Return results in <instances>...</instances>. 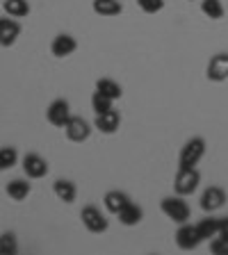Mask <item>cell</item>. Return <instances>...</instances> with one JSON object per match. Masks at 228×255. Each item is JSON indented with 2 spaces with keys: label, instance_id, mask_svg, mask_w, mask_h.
Here are the masks:
<instances>
[{
  "label": "cell",
  "instance_id": "5b68a950",
  "mask_svg": "<svg viewBox=\"0 0 228 255\" xmlns=\"http://www.w3.org/2000/svg\"><path fill=\"white\" fill-rule=\"evenodd\" d=\"M201 242L203 239L197 230V223H190V221L178 223V230H176V244H178V249L194 251V249H199Z\"/></svg>",
  "mask_w": 228,
  "mask_h": 255
},
{
  "label": "cell",
  "instance_id": "484cf974",
  "mask_svg": "<svg viewBox=\"0 0 228 255\" xmlns=\"http://www.w3.org/2000/svg\"><path fill=\"white\" fill-rule=\"evenodd\" d=\"M137 5L144 14H158L165 9V0H137Z\"/></svg>",
  "mask_w": 228,
  "mask_h": 255
},
{
  "label": "cell",
  "instance_id": "cb8c5ba5",
  "mask_svg": "<svg viewBox=\"0 0 228 255\" xmlns=\"http://www.w3.org/2000/svg\"><path fill=\"white\" fill-rule=\"evenodd\" d=\"M112 98H107L105 94H101V91H94V96H91V110H94V114H101V112H107L112 110Z\"/></svg>",
  "mask_w": 228,
  "mask_h": 255
},
{
  "label": "cell",
  "instance_id": "ffe728a7",
  "mask_svg": "<svg viewBox=\"0 0 228 255\" xmlns=\"http://www.w3.org/2000/svg\"><path fill=\"white\" fill-rule=\"evenodd\" d=\"M197 230H199V235H201V239L203 242H210V239H215L219 235V219H215V217H206V219H201V221L197 223Z\"/></svg>",
  "mask_w": 228,
  "mask_h": 255
},
{
  "label": "cell",
  "instance_id": "52a82bcc",
  "mask_svg": "<svg viewBox=\"0 0 228 255\" xmlns=\"http://www.w3.org/2000/svg\"><path fill=\"white\" fill-rule=\"evenodd\" d=\"M46 119L50 126L55 128H64L66 126V121L71 119V105L66 98H55L50 105H48L46 110Z\"/></svg>",
  "mask_w": 228,
  "mask_h": 255
},
{
  "label": "cell",
  "instance_id": "7a4b0ae2",
  "mask_svg": "<svg viewBox=\"0 0 228 255\" xmlns=\"http://www.w3.org/2000/svg\"><path fill=\"white\" fill-rule=\"evenodd\" d=\"M199 182H201V173L197 166H190V169L178 166V173L174 178V191L178 196H192L199 189Z\"/></svg>",
  "mask_w": 228,
  "mask_h": 255
},
{
  "label": "cell",
  "instance_id": "8992f818",
  "mask_svg": "<svg viewBox=\"0 0 228 255\" xmlns=\"http://www.w3.org/2000/svg\"><path fill=\"white\" fill-rule=\"evenodd\" d=\"M91 130H94V126H91L87 119L73 117V114H71V119L66 121V126H64V132H66V137H69L73 143L87 141V139L91 137Z\"/></svg>",
  "mask_w": 228,
  "mask_h": 255
},
{
  "label": "cell",
  "instance_id": "30bf717a",
  "mask_svg": "<svg viewBox=\"0 0 228 255\" xmlns=\"http://www.w3.org/2000/svg\"><path fill=\"white\" fill-rule=\"evenodd\" d=\"M119 126H121V117H119L117 110L101 112V114H96V119H94V128L103 134H114L119 130Z\"/></svg>",
  "mask_w": 228,
  "mask_h": 255
},
{
  "label": "cell",
  "instance_id": "7402d4cb",
  "mask_svg": "<svg viewBox=\"0 0 228 255\" xmlns=\"http://www.w3.org/2000/svg\"><path fill=\"white\" fill-rule=\"evenodd\" d=\"M18 164V150L14 146H2L0 148V171H9Z\"/></svg>",
  "mask_w": 228,
  "mask_h": 255
},
{
  "label": "cell",
  "instance_id": "4fadbf2b",
  "mask_svg": "<svg viewBox=\"0 0 228 255\" xmlns=\"http://www.w3.org/2000/svg\"><path fill=\"white\" fill-rule=\"evenodd\" d=\"M75 48H78L75 37H71V34H57L53 39V43H50V53L55 57H69V55L75 53Z\"/></svg>",
  "mask_w": 228,
  "mask_h": 255
},
{
  "label": "cell",
  "instance_id": "9c48e42d",
  "mask_svg": "<svg viewBox=\"0 0 228 255\" xmlns=\"http://www.w3.org/2000/svg\"><path fill=\"white\" fill-rule=\"evenodd\" d=\"M206 75L210 82H224L228 80V53H217L208 62Z\"/></svg>",
  "mask_w": 228,
  "mask_h": 255
},
{
  "label": "cell",
  "instance_id": "2e32d148",
  "mask_svg": "<svg viewBox=\"0 0 228 255\" xmlns=\"http://www.w3.org/2000/svg\"><path fill=\"white\" fill-rule=\"evenodd\" d=\"M117 217H119V223H121V226H128V228H133V226H137V223L144 219V210L137 205V203L130 201V203H128V205L121 210V212L117 214Z\"/></svg>",
  "mask_w": 228,
  "mask_h": 255
},
{
  "label": "cell",
  "instance_id": "d6986e66",
  "mask_svg": "<svg viewBox=\"0 0 228 255\" xmlns=\"http://www.w3.org/2000/svg\"><path fill=\"white\" fill-rule=\"evenodd\" d=\"M96 91H101V94H105L107 98H112V101H119L123 94L121 85H119L117 80H112V78H101V80H96Z\"/></svg>",
  "mask_w": 228,
  "mask_h": 255
},
{
  "label": "cell",
  "instance_id": "8fae6325",
  "mask_svg": "<svg viewBox=\"0 0 228 255\" xmlns=\"http://www.w3.org/2000/svg\"><path fill=\"white\" fill-rule=\"evenodd\" d=\"M23 171H25L27 178H43L48 173V162L41 157L39 153H27L23 155Z\"/></svg>",
  "mask_w": 228,
  "mask_h": 255
},
{
  "label": "cell",
  "instance_id": "9a60e30c",
  "mask_svg": "<svg viewBox=\"0 0 228 255\" xmlns=\"http://www.w3.org/2000/svg\"><path fill=\"white\" fill-rule=\"evenodd\" d=\"M53 191H55V196H57L62 203H73L75 196H78V187H75V182L73 180H66V178L55 180Z\"/></svg>",
  "mask_w": 228,
  "mask_h": 255
},
{
  "label": "cell",
  "instance_id": "83f0119b",
  "mask_svg": "<svg viewBox=\"0 0 228 255\" xmlns=\"http://www.w3.org/2000/svg\"><path fill=\"white\" fill-rule=\"evenodd\" d=\"M219 235H222V237H228V217L219 219Z\"/></svg>",
  "mask_w": 228,
  "mask_h": 255
},
{
  "label": "cell",
  "instance_id": "603a6c76",
  "mask_svg": "<svg viewBox=\"0 0 228 255\" xmlns=\"http://www.w3.org/2000/svg\"><path fill=\"white\" fill-rule=\"evenodd\" d=\"M201 11L210 18V21H219L224 16V5L222 0H203L201 2Z\"/></svg>",
  "mask_w": 228,
  "mask_h": 255
},
{
  "label": "cell",
  "instance_id": "3957f363",
  "mask_svg": "<svg viewBox=\"0 0 228 255\" xmlns=\"http://www.w3.org/2000/svg\"><path fill=\"white\" fill-rule=\"evenodd\" d=\"M203 155H206V139L203 137L187 139L185 146L181 148V155H178V166H183V169L197 166L203 159Z\"/></svg>",
  "mask_w": 228,
  "mask_h": 255
},
{
  "label": "cell",
  "instance_id": "6da1fadb",
  "mask_svg": "<svg viewBox=\"0 0 228 255\" xmlns=\"http://www.w3.org/2000/svg\"><path fill=\"white\" fill-rule=\"evenodd\" d=\"M160 210L165 214L167 219H171L174 223H185L190 221V205H187L185 196H165L160 201Z\"/></svg>",
  "mask_w": 228,
  "mask_h": 255
},
{
  "label": "cell",
  "instance_id": "5bb4252c",
  "mask_svg": "<svg viewBox=\"0 0 228 255\" xmlns=\"http://www.w3.org/2000/svg\"><path fill=\"white\" fill-rule=\"evenodd\" d=\"M128 203H130V196L121 189H110L105 196H103V205H105V210L110 214H119Z\"/></svg>",
  "mask_w": 228,
  "mask_h": 255
},
{
  "label": "cell",
  "instance_id": "e0dca14e",
  "mask_svg": "<svg viewBox=\"0 0 228 255\" xmlns=\"http://www.w3.org/2000/svg\"><path fill=\"white\" fill-rule=\"evenodd\" d=\"M5 191H7V196H9L11 201H25V198L30 196L32 187H30V182L23 180V178H14L11 182H7Z\"/></svg>",
  "mask_w": 228,
  "mask_h": 255
},
{
  "label": "cell",
  "instance_id": "ba28073f",
  "mask_svg": "<svg viewBox=\"0 0 228 255\" xmlns=\"http://www.w3.org/2000/svg\"><path fill=\"white\" fill-rule=\"evenodd\" d=\"M226 201H228L226 191H224L222 187L213 185L201 194V210L208 214H213V212H217V210H222V207L226 205Z\"/></svg>",
  "mask_w": 228,
  "mask_h": 255
},
{
  "label": "cell",
  "instance_id": "44dd1931",
  "mask_svg": "<svg viewBox=\"0 0 228 255\" xmlns=\"http://www.w3.org/2000/svg\"><path fill=\"white\" fill-rule=\"evenodd\" d=\"M2 9H5L11 18H23V16L30 14V2H27V0H5V2H2Z\"/></svg>",
  "mask_w": 228,
  "mask_h": 255
},
{
  "label": "cell",
  "instance_id": "4316f807",
  "mask_svg": "<svg viewBox=\"0 0 228 255\" xmlns=\"http://www.w3.org/2000/svg\"><path fill=\"white\" fill-rule=\"evenodd\" d=\"M210 251L215 255H228V237L217 235L215 239H210Z\"/></svg>",
  "mask_w": 228,
  "mask_h": 255
},
{
  "label": "cell",
  "instance_id": "ac0fdd59",
  "mask_svg": "<svg viewBox=\"0 0 228 255\" xmlns=\"http://www.w3.org/2000/svg\"><path fill=\"white\" fill-rule=\"evenodd\" d=\"M91 9L98 16H105V18H112V16H119L123 11V5L119 0H94L91 2Z\"/></svg>",
  "mask_w": 228,
  "mask_h": 255
},
{
  "label": "cell",
  "instance_id": "d4e9b609",
  "mask_svg": "<svg viewBox=\"0 0 228 255\" xmlns=\"http://www.w3.org/2000/svg\"><path fill=\"white\" fill-rule=\"evenodd\" d=\"M18 251L14 233H2L0 235V255H14Z\"/></svg>",
  "mask_w": 228,
  "mask_h": 255
},
{
  "label": "cell",
  "instance_id": "277c9868",
  "mask_svg": "<svg viewBox=\"0 0 228 255\" xmlns=\"http://www.w3.org/2000/svg\"><path fill=\"white\" fill-rule=\"evenodd\" d=\"M80 219H82V226L94 235H103V233H107V228H110V221H107L105 212H101V207H96V205L82 207Z\"/></svg>",
  "mask_w": 228,
  "mask_h": 255
},
{
  "label": "cell",
  "instance_id": "7c38bea8",
  "mask_svg": "<svg viewBox=\"0 0 228 255\" xmlns=\"http://www.w3.org/2000/svg\"><path fill=\"white\" fill-rule=\"evenodd\" d=\"M18 34H21L18 21H14V18H0V46L2 48L14 46Z\"/></svg>",
  "mask_w": 228,
  "mask_h": 255
}]
</instances>
